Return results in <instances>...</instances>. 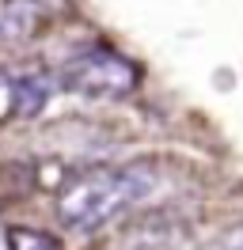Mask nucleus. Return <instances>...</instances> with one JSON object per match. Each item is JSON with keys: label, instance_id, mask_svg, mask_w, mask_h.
Returning a JSON list of instances; mask_svg holds the SVG:
<instances>
[{"label": "nucleus", "instance_id": "nucleus-2", "mask_svg": "<svg viewBox=\"0 0 243 250\" xmlns=\"http://www.w3.org/2000/svg\"><path fill=\"white\" fill-rule=\"evenodd\" d=\"M57 87L76 99H88V103H110V99H125L141 87V68L129 57H122L118 49L91 46L73 53L57 68Z\"/></svg>", "mask_w": 243, "mask_h": 250}, {"label": "nucleus", "instance_id": "nucleus-6", "mask_svg": "<svg viewBox=\"0 0 243 250\" xmlns=\"http://www.w3.org/2000/svg\"><path fill=\"white\" fill-rule=\"evenodd\" d=\"M209 250H243V228H232L228 235H220L217 247H209Z\"/></svg>", "mask_w": 243, "mask_h": 250}, {"label": "nucleus", "instance_id": "nucleus-1", "mask_svg": "<svg viewBox=\"0 0 243 250\" xmlns=\"http://www.w3.org/2000/svg\"><path fill=\"white\" fill-rule=\"evenodd\" d=\"M156 193L152 163H99L65 182L57 193V220L73 235H95Z\"/></svg>", "mask_w": 243, "mask_h": 250}, {"label": "nucleus", "instance_id": "nucleus-3", "mask_svg": "<svg viewBox=\"0 0 243 250\" xmlns=\"http://www.w3.org/2000/svg\"><path fill=\"white\" fill-rule=\"evenodd\" d=\"M73 12L69 0H0V53L42 42Z\"/></svg>", "mask_w": 243, "mask_h": 250}, {"label": "nucleus", "instance_id": "nucleus-5", "mask_svg": "<svg viewBox=\"0 0 243 250\" xmlns=\"http://www.w3.org/2000/svg\"><path fill=\"white\" fill-rule=\"evenodd\" d=\"M8 250H65L57 235L42 228H8Z\"/></svg>", "mask_w": 243, "mask_h": 250}, {"label": "nucleus", "instance_id": "nucleus-4", "mask_svg": "<svg viewBox=\"0 0 243 250\" xmlns=\"http://www.w3.org/2000/svg\"><path fill=\"white\" fill-rule=\"evenodd\" d=\"M171 239H175V235L167 231V220L156 216V220L137 224L133 231L118 243V250H171Z\"/></svg>", "mask_w": 243, "mask_h": 250}]
</instances>
